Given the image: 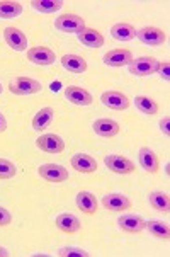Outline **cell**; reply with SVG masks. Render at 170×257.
Returning a JSON list of instances; mask_svg holds the SVG:
<instances>
[{
	"instance_id": "484cf974",
	"label": "cell",
	"mask_w": 170,
	"mask_h": 257,
	"mask_svg": "<svg viewBox=\"0 0 170 257\" xmlns=\"http://www.w3.org/2000/svg\"><path fill=\"white\" fill-rule=\"evenodd\" d=\"M31 7L41 14H53L63 7V2L62 0H33Z\"/></svg>"
},
{
	"instance_id": "3957f363",
	"label": "cell",
	"mask_w": 170,
	"mask_h": 257,
	"mask_svg": "<svg viewBox=\"0 0 170 257\" xmlns=\"http://www.w3.org/2000/svg\"><path fill=\"white\" fill-rule=\"evenodd\" d=\"M156 67H158V60L153 58V56H139V58L133 60L131 63L128 65L129 73L136 77H148L151 73L156 72Z\"/></svg>"
},
{
	"instance_id": "9a60e30c",
	"label": "cell",
	"mask_w": 170,
	"mask_h": 257,
	"mask_svg": "<svg viewBox=\"0 0 170 257\" xmlns=\"http://www.w3.org/2000/svg\"><path fill=\"white\" fill-rule=\"evenodd\" d=\"M92 130L99 137L104 138H112L121 132L119 124L114 119H109V117H101V119H95L92 123Z\"/></svg>"
},
{
	"instance_id": "d4e9b609",
	"label": "cell",
	"mask_w": 170,
	"mask_h": 257,
	"mask_svg": "<svg viewBox=\"0 0 170 257\" xmlns=\"http://www.w3.org/2000/svg\"><path fill=\"white\" fill-rule=\"evenodd\" d=\"M148 203L160 213H168L170 210V198L167 193H162V191H153L148 194Z\"/></svg>"
},
{
	"instance_id": "5b68a950",
	"label": "cell",
	"mask_w": 170,
	"mask_h": 257,
	"mask_svg": "<svg viewBox=\"0 0 170 257\" xmlns=\"http://www.w3.org/2000/svg\"><path fill=\"white\" fill-rule=\"evenodd\" d=\"M36 147L39 150L46 152V154H62L65 150V142L62 137L55 133H46L36 140Z\"/></svg>"
},
{
	"instance_id": "603a6c76",
	"label": "cell",
	"mask_w": 170,
	"mask_h": 257,
	"mask_svg": "<svg viewBox=\"0 0 170 257\" xmlns=\"http://www.w3.org/2000/svg\"><path fill=\"white\" fill-rule=\"evenodd\" d=\"M53 117H55L53 107H43V109H39L33 117V128L38 130V132L46 130L48 126L53 123Z\"/></svg>"
},
{
	"instance_id": "8fae6325",
	"label": "cell",
	"mask_w": 170,
	"mask_h": 257,
	"mask_svg": "<svg viewBox=\"0 0 170 257\" xmlns=\"http://www.w3.org/2000/svg\"><path fill=\"white\" fill-rule=\"evenodd\" d=\"M102 206L109 211H126L131 208V201L128 196L119 193H109L102 198Z\"/></svg>"
},
{
	"instance_id": "7402d4cb",
	"label": "cell",
	"mask_w": 170,
	"mask_h": 257,
	"mask_svg": "<svg viewBox=\"0 0 170 257\" xmlns=\"http://www.w3.org/2000/svg\"><path fill=\"white\" fill-rule=\"evenodd\" d=\"M111 36L114 38L116 41H131V39L136 38V29H134L131 24L117 23L111 28Z\"/></svg>"
},
{
	"instance_id": "6da1fadb",
	"label": "cell",
	"mask_w": 170,
	"mask_h": 257,
	"mask_svg": "<svg viewBox=\"0 0 170 257\" xmlns=\"http://www.w3.org/2000/svg\"><path fill=\"white\" fill-rule=\"evenodd\" d=\"M41 82L34 80L31 77H17L9 84V90L16 95H33L41 92Z\"/></svg>"
},
{
	"instance_id": "4dcf8cb0",
	"label": "cell",
	"mask_w": 170,
	"mask_h": 257,
	"mask_svg": "<svg viewBox=\"0 0 170 257\" xmlns=\"http://www.w3.org/2000/svg\"><path fill=\"white\" fill-rule=\"evenodd\" d=\"M163 80H170V63L168 62H158V67H156V72Z\"/></svg>"
},
{
	"instance_id": "7c38bea8",
	"label": "cell",
	"mask_w": 170,
	"mask_h": 257,
	"mask_svg": "<svg viewBox=\"0 0 170 257\" xmlns=\"http://www.w3.org/2000/svg\"><path fill=\"white\" fill-rule=\"evenodd\" d=\"M117 225H119L121 230L128 233H139L141 230H145V220L139 215H134V213H124L117 218Z\"/></svg>"
},
{
	"instance_id": "4fadbf2b",
	"label": "cell",
	"mask_w": 170,
	"mask_h": 257,
	"mask_svg": "<svg viewBox=\"0 0 170 257\" xmlns=\"http://www.w3.org/2000/svg\"><path fill=\"white\" fill-rule=\"evenodd\" d=\"M104 63L107 67H126L133 62V55L129 50H124V48H119V50H111L104 55Z\"/></svg>"
},
{
	"instance_id": "277c9868",
	"label": "cell",
	"mask_w": 170,
	"mask_h": 257,
	"mask_svg": "<svg viewBox=\"0 0 170 257\" xmlns=\"http://www.w3.org/2000/svg\"><path fill=\"white\" fill-rule=\"evenodd\" d=\"M136 38L146 46H160L167 41V34L160 28H155V26L141 28L139 31H136Z\"/></svg>"
},
{
	"instance_id": "f1b7e54d",
	"label": "cell",
	"mask_w": 170,
	"mask_h": 257,
	"mask_svg": "<svg viewBox=\"0 0 170 257\" xmlns=\"http://www.w3.org/2000/svg\"><path fill=\"white\" fill-rule=\"evenodd\" d=\"M17 174V167L11 160L0 159V179H12Z\"/></svg>"
},
{
	"instance_id": "83f0119b",
	"label": "cell",
	"mask_w": 170,
	"mask_h": 257,
	"mask_svg": "<svg viewBox=\"0 0 170 257\" xmlns=\"http://www.w3.org/2000/svg\"><path fill=\"white\" fill-rule=\"evenodd\" d=\"M134 106H136V109L141 111L143 114H156V112H158V104L151 97H146V95H136V97H134Z\"/></svg>"
},
{
	"instance_id": "7a4b0ae2",
	"label": "cell",
	"mask_w": 170,
	"mask_h": 257,
	"mask_svg": "<svg viewBox=\"0 0 170 257\" xmlns=\"http://www.w3.org/2000/svg\"><path fill=\"white\" fill-rule=\"evenodd\" d=\"M55 29H58L62 33L78 34L85 29V21L84 17L77 14H62L55 21Z\"/></svg>"
},
{
	"instance_id": "8992f818",
	"label": "cell",
	"mask_w": 170,
	"mask_h": 257,
	"mask_svg": "<svg viewBox=\"0 0 170 257\" xmlns=\"http://www.w3.org/2000/svg\"><path fill=\"white\" fill-rule=\"evenodd\" d=\"M101 102L104 104L109 109H114V111H124L129 107V97L119 90H107L101 95Z\"/></svg>"
},
{
	"instance_id": "30bf717a",
	"label": "cell",
	"mask_w": 170,
	"mask_h": 257,
	"mask_svg": "<svg viewBox=\"0 0 170 257\" xmlns=\"http://www.w3.org/2000/svg\"><path fill=\"white\" fill-rule=\"evenodd\" d=\"M28 60L36 65L46 67V65L55 63L56 55L53 50H50V48H46V46H34L31 50H28Z\"/></svg>"
},
{
	"instance_id": "f546056e",
	"label": "cell",
	"mask_w": 170,
	"mask_h": 257,
	"mask_svg": "<svg viewBox=\"0 0 170 257\" xmlns=\"http://www.w3.org/2000/svg\"><path fill=\"white\" fill-rule=\"evenodd\" d=\"M60 257H89V252L84 249H78V247H63L58 250Z\"/></svg>"
},
{
	"instance_id": "d6986e66",
	"label": "cell",
	"mask_w": 170,
	"mask_h": 257,
	"mask_svg": "<svg viewBox=\"0 0 170 257\" xmlns=\"http://www.w3.org/2000/svg\"><path fill=\"white\" fill-rule=\"evenodd\" d=\"M139 165H141L143 169H145L146 172L150 174H156L160 169V162H158V157H156V154L151 148L148 147H143L141 150H139Z\"/></svg>"
},
{
	"instance_id": "ba28073f",
	"label": "cell",
	"mask_w": 170,
	"mask_h": 257,
	"mask_svg": "<svg viewBox=\"0 0 170 257\" xmlns=\"http://www.w3.org/2000/svg\"><path fill=\"white\" fill-rule=\"evenodd\" d=\"M104 164L109 171L116 172V174H133L136 171V165H134L131 160L126 159V157H121V155H107L104 157Z\"/></svg>"
},
{
	"instance_id": "d6a6232c",
	"label": "cell",
	"mask_w": 170,
	"mask_h": 257,
	"mask_svg": "<svg viewBox=\"0 0 170 257\" xmlns=\"http://www.w3.org/2000/svg\"><path fill=\"white\" fill-rule=\"evenodd\" d=\"M168 123H170V119L167 116L163 117L162 121H160V130H162V133L165 135V137H168L170 135V130H168Z\"/></svg>"
},
{
	"instance_id": "1f68e13d",
	"label": "cell",
	"mask_w": 170,
	"mask_h": 257,
	"mask_svg": "<svg viewBox=\"0 0 170 257\" xmlns=\"http://www.w3.org/2000/svg\"><path fill=\"white\" fill-rule=\"evenodd\" d=\"M11 221H12V215L4 206H0V226L11 225Z\"/></svg>"
},
{
	"instance_id": "5bb4252c",
	"label": "cell",
	"mask_w": 170,
	"mask_h": 257,
	"mask_svg": "<svg viewBox=\"0 0 170 257\" xmlns=\"http://www.w3.org/2000/svg\"><path fill=\"white\" fill-rule=\"evenodd\" d=\"M63 94L75 106H90L92 104V94L78 85H68Z\"/></svg>"
},
{
	"instance_id": "d590c367",
	"label": "cell",
	"mask_w": 170,
	"mask_h": 257,
	"mask_svg": "<svg viewBox=\"0 0 170 257\" xmlns=\"http://www.w3.org/2000/svg\"><path fill=\"white\" fill-rule=\"evenodd\" d=\"M2 90H4V89H2V84H0V94H2Z\"/></svg>"
},
{
	"instance_id": "e0dca14e",
	"label": "cell",
	"mask_w": 170,
	"mask_h": 257,
	"mask_svg": "<svg viewBox=\"0 0 170 257\" xmlns=\"http://www.w3.org/2000/svg\"><path fill=\"white\" fill-rule=\"evenodd\" d=\"M75 203H77L78 210L84 211L85 215H95V213H97V208H99L97 198H95V194L89 193V191H80L75 198Z\"/></svg>"
},
{
	"instance_id": "9c48e42d",
	"label": "cell",
	"mask_w": 170,
	"mask_h": 257,
	"mask_svg": "<svg viewBox=\"0 0 170 257\" xmlns=\"http://www.w3.org/2000/svg\"><path fill=\"white\" fill-rule=\"evenodd\" d=\"M4 39L12 50L16 51H26L28 50V38L21 29L14 28V26H9L4 29Z\"/></svg>"
},
{
	"instance_id": "52a82bcc",
	"label": "cell",
	"mask_w": 170,
	"mask_h": 257,
	"mask_svg": "<svg viewBox=\"0 0 170 257\" xmlns=\"http://www.w3.org/2000/svg\"><path fill=\"white\" fill-rule=\"evenodd\" d=\"M39 177H43L48 182H65L68 179V171L63 165L58 164H45L38 169Z\"/></svg>"
},
{
	"instance_id": "2e32d148",
	"label": "cell",
	"mask_w": 170,
	"mask_h": 257,
	"mask_svg": "<svg viewBox=\"0 0 170 257\" xmlns=\"http://www.w3.org/2000/svg\"><path fill=\"white\" fill-rule=\"evenodd\" d=\"M70 164H72V167L75 169V171L82 172V174H92L97 171V162H95L94 157L89 154L73 155L72 160H70Z\"/></svg>"
},
{
	"instance_id": "ac0fdd59",
	"label": "cell",
	"mask_w": 170,
	"mask_h": 257,
	"mask_svg": "<svg viewBox=\"0 0 170 257\" xmlns=\"http://www.w3.org/2000/svg\"><path fill=\"white\" fill-rule=\"evenodd\" d=\"M55 225L58 226V230H62L63 233H68V235L77 233L78 230L82 228L80 220H78L75 215H70V213H62V215L56 216Z\"/></svg>"
},
{
	"instance_id": "836d02e7",
	"label": "cell",
	"mask_w": 170,
	"mask_h": 257,
	"mask_svg": "<svg viewBox=\"0 0 170 257\" xmlns=\"http://www.w3.org/2000/svg\"><path fill=\"white\" fill-rule=\"evenodd\" d=\"M6 130H7V119H6V116L0 112V133L6 132Z\"/></svg>"
},
{
	"instance_id": "ffe728a7",
	"label": "cell",
	"mask_w": 170,
	"mask_h": 257,
	"mask_svg": "<svg viewBox=\"0 0 170 257\" xmlns=\"http://www.w3.org/2000/svg\"><path fill=\"white\" fill-rule=\"evenodd\" d=\"M77 38H78V41H80L82 45L87 46V48H101V46H104V36L94 28H85L84 31L77 34Z\"/></svg>"
},
{
	"instance_id": "cb8c5ba5",
	"label": "cell",
	"mask_w": 170,
	"mask_h": 257,
	"mask_svg": "<svg viewBox=\"0 0 170 257\" xmlns=\"http://www.w3.org/2000/svg\"><path fill=\"white\" fill-rule=\"evenodd\" d=\"M145 228L153 235V237L160 238V240L167 242L170 238V226H168V223H165V221H160V220L145 221Z\"/></svg>"
},
{
	"instance_id": "44dd1931",
	"label": "cell",
	"mask_w": 170,
	"mask_h": 257,
	"mask_svg": "<svg viewBox=\"0 0 170 257\" xmlns=\"http://www.w3.org/2000/svg\"><path fill=\"white\" fill-rule=\"evenodd\" d=\"M62 67L67 72H72V73H84L87 70V62L78 55H63Z\"/></svg>"
},
{
	"instance_id": "e575fe53",
	"label": "cell",
	"mask_w": 170,
	"mask_h": 257,
	"mask_svg": "<svg viewBox=\"0 0 170 257\" xmlns=\"http://www.w3.org/2000/svg\"><path fill=\"white\" fill-rule=\"evenodd\" d=\"M7 255H11V252H9L6 247H0V257H7Z\"/></svg>"
},
{
	"instance_id": "4316f807",
	"label": "cell",
	"mask_w": 170,
	"mask_h": 257,
	"mask_svg": "<svg viewBox=\"0 0 170 257\" xmlns=\"http://www.w3.org/2000/svg\"><path fill=\"white\" fill-rule=\"evenodd\" d=\"M21 14H23V6L19 2H11V0L0 2V19H14Z\"/></svg>"
}]
</instances>
